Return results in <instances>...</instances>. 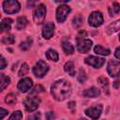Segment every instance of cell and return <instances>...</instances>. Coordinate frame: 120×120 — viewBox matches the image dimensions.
I'll list each match as a JSON object with an SVG mask.
<instances>
[{
  "mask_svg": "<svg viewBox=\"0 0 120 120\" xmlns=\"http://www.w3.org/2000/svg\"><path fill=\"white\" fill-rule=\"evenodd\" d=\"M51 92L54 99L58 101H63L67 98H68L71 94V85L69 82L66 80H58L56 81L51 88Z\"/></svg>",
  "mask_w": 120,
  "mask_h": 120,
  "instance_id": "6da1fadb",
  "label": "cell"
},
{
  "mask_svg": "<svg viewBox=\"0 0 120 120\" xmlns=\"http://www.w3.org/2000/svg\"><path fill=\"white\" fill-rule=\"evenodd\" d=\"M48 70H49V66L43 60H38L33 68V73L38 78L44 77L46 75V73L48 72Z\"/></svg>",
  "mask_w": 120,
  "mask_h": 120,
  "instance_id": "7a4b0ae2",
  "label": "cell"
},
{
  "mask_svg": "<svg viewBox=\"0 0 120 120\" xmlns=\"http://www.w3.org/2000/svg\"><path fill=\"white\" fill-rule=\"evenodd\" d=\"M46 17V7L43 4H39L36 7L33 12V19L36 23L41 24L45 21Z\"/></svg>",
  "mask_w": 120,
  "mask_h": 120,
  "instance_id": "3957f363",
  "label": "cell"
},
{
  "mask_svg": "<svg viewBox=\"0 0 120 120\" xmlns=\"http://www.w3.org/2000/svg\"><path fill=\"white\" fill-rule=\"evenodd\" d=\"M40 103V98H38L37 96H29L25 98V100L23 101V105L24 108L27 112H33L35 110L38 109V107L39 106Z\"/></svg>",
  "mask_w": 120,
  "mask_h": 120,
  "instance_id": "277c9868",
  "label": "cell"
},
{
  "mask_svg": "<svg viewBox=\"0 0 120 120\" xmlns=\"http://www.w3.org/2000/svg\"><path fill=\"white\" fill-rule=\"evenodd\" d=\"M3 9L8 14H13L21 9V5L16 0H7L3 2Z\"/></svg>",
  "mask_w": 120,
  "mask_h": 120,
  "instance_id": "5b68a950",
  "label": "cell"
},
{
  "mask_svg": "<svg viewBox=\"0 0 120 120\" xmlns=\"http://www.w3.org/2000/svg\"><path fill=\"white\" fill-rule=\"evenodd\" d=\"M102 105L101 104H97L93 107H90V108H87L85 111H84V113L90 117L91 119L93 120H98L99 118V116L101 115V112H102Z\"/></svg>",
  "mask_w": 120,
  "mask_h": 120,
  "instance_id": "8992f818",
  "label": "cell"
},
{
  "mask_svg": "<svg viewBox=\"0 0 120 120\" xmlns=\"http://www.w3.org/2000/svg\"><path fill=\"white\" fill-rule=\"evenodd\" d=\"M70 12V8L68 5H60L56 9V20L58 22H64Z\"/></svg>",
  "mask_w": 120,
  "mask_h": 120,
  "instance_id": "52a82bcc",
  "label": "cell"
},
{
  "mask_svg": "<svg viewBox=\"0 0 120 120\" xmlns=\"http://www.w3.org/2000/svg\"><path fill=\"white\" fill-rule=\"evenodd\" d=\"M103 22H104L103 16L99 11H93L88 18V23L93 27L100 26L103 23Z\"/></svg>",
  "mask_w": 120,
  "mask_h": 120,
  "instance_id": "ba28073f",
  "label": "cell"
},
{
  "mask_svg": "<svg viewBox=\"0 0 120 120\" xmlns=\"http://www.w3.org/2000/svg\"><path fill=\"white\" fill-rule=\"evenodd\" d=\"M107 72L111 77H117L120 75V61L110 60L107 64Z\"/></svg>",
  "mask_w": 120,
  "mask_h": 120,
  "instance_id": "9c48e42d",
  "label": "cell"
},
{
  "mask_svg": "<svg viewBox=\"0 0 120 120\" xmlns=\"http://www.w3.org/2000/svg\"><path fill=\"white\" fill-rule=\"evenodd\" d=\"M92 40L87 38H77V50L81 53L88 52L92 47Z\"/></svg>",
  "mask_w": 120,
  "mask_h": 120,
  "instance_id": "30bf717a",
  "label": "cell"
},
{
  "mask_svg": "<svg viewBox=\"0 0 120 120\" xmlns=\"http://www.w3.org/2000/svg\"><path fill=\"white\" fill-rule=\"evenodd\" d=\"M84 62L89 66H92V67H94L96 68H99L104 65L105 59L101 58V57H97V56L90 55V56H88V57H86L84 59Z\"/></svg>",
  "mask_w": 120,
  "mask_h": 120,
  "instance_id": "8fae6325",
  "label": "cell"
},
{
  "mask_svg": "<svg viewBox=\"0 0 120 120\" xmlns=\"http://www.w3.org/2000/svg\"><path fill=\"white\" fill-rule=\"evenodd\" d=\"M17 86H18V89H19L21 92L26 93V92H28V91L32 88V86H33V82H32V80H31L30 78H22V80L19 81Z\"/></svg>",
  "mask_w": 120,
  "mask_h": 120,
  "instance_id": "7c38bea8",
  "label": "cell"
},
{
  "mask_svg": "<svg viewBox=\"0 0 120 120\" xmlns=\"http://www.w3.org/2000/svg\"><path fill=\"white\" fill-rule=\"evenodd\" d=\"M54 33V23L53 22H48L43 26L42 29V37L46 39L51 38L53 36Z\"/></svg>",
  "mask_w": 120,
  "mask_h": 120,
  "instance_id": "4fadbf2b",
  "label": "cell"
},
{
  "mask_svg": "<svg viewBox=\"0 0 120 120\" xmlns=\"http://www.w3.org/2000/svg\"><path fill=\"white\" fill-rule=\"evenodd\" d=\"M100 95V90L97 87H91L82 92V96L85 98H96Z\"/></svg>",
  "mask_w": 120,
  "mask_h": 120,
  "instance_id": "5bb4252c",
  "label": "cell"
},
{
  "mask_svg": "<svg viewBox=\"0 0 120 120\" xmlns=\"http://www.w3.org/2000/svg\"><path fill=\"white\" fill-rule=\"evenodd\" d=\"M118 30H120V20L115 21L114 22L111 23L107 28H106V32L108 35H112L115 32H117Z\"/></svg>",
  "mask_w": 120,
  "mask_h": 120,
  "instance_id": "9a60e30c",
  "label": "cell"
},
{
  "mask_svg": "<svg viewBox=\"0 0 120 120\" xmlns=\"http://www.w3.org/2000/svg\"><path fill=\"white\" fill-rule=\"evenodd\" d=\"M11 24H12V20L9 18H5L2 20L1 22V31H9L11 28Z\"/></svg>",
  "mask_w": 120,
  "mask_h": 120,
  "instance_id": "2e32d148",
  "label": "cell"
},
{
  "mask_svg": "<svg viewBox=\"0 0 120 120\" xmlns=\"http://www.w3.org/2000/svg\"><path fill=\"white\" fill-rule=\"evenodd\" d=\"M62 48H63V51L66 54H72L74 52V47L68 41H63L62 42Z\"/></svg>",
  "mask_w": 120,
  "mask_h": 120,
  "instance_id": "e0dca14e",
  "label": "cell"
},
{
  "mask_svg": "<svg viewBox=\"0 0 120 120\" xmlns=\"http://www.w3.org/2000/svg\"><path fill=\"white\" fill-rule=\"evenodd\" d=\"M46 57L48 60L50 61H53V62H57L58 59H59V56H58V53L56 52V51L52 50V49H50L47 51L46 52Z\"/></svg>",
  "mask_w": 120,
  "mask_h": 120,
  "instance_id": "ac0fdd59",
  "label": "cell"
},
{
  "mask_svg": "<svg viewBox=\"0 0 120 120\" xmlns=\"http://www.w3.org/2000/svg\"><path fill=\"white\" fill-rule=\"evenodd\" d=\"M27 22H27V19L25 17H23V16L19 17L17 19V21H16V28L18 30H22V29H23L26 26Z\"/></svg>",
  "mask_w": 120,
  "mask_h": 120,
  "instance_id": "d6986e66",
  "label": "cell"
},
{
  "mask_svg": "<svg viewBox=\"0 0 120 120\" xmlns=\"http://www.w3.org/2000/svg\"><path fill=\"white\" fill-rule=\"evenodd\" d=\"M10 82L9 77L6 76L5 74H0V89L4 90Z\"/></svg>",
  "mask_w": 120,
  "mask_h": 120,
  "instance_id": "ffe728a7",
  "label": "cell"
},
{
  "mask_svg": "<svg viewBox=\"0 0 120 120\" xmlns=\"http://www.w3.org/2000/svg\"><path fill=\"white\" fill-rule=\"evenodd\" d=\"M94 51L97 54H101V55H109L111 53V51L109 49H105L101 45H97L94 48Z\"/></svg>",
  "mask_w": 120,
  "mask_h": 120,
  "instance_id": "44dd1931",
  "label": "cell"
},
{
  "mask_svg": "<svg viewBox=\"0 0 120 120\" xmlns=\"http://www.w3.org/2000/svg\"><path fill=\"white\" fill-rule=\"evenodd\" d=\"M64 69L70 76H74L75 75V69H74V64H73V62H71V61L67 62L65 64V66H64Z\"/></svg>",
  "mask_w": 120,
  "mask_h": 120,
  "instance_id": "7402d4cb",
  "label": "cell"
},
{
  "mask_svg": "<svg viewBox=\"0 0 120 120\" xmlns=\"http://www.w3.org/2000/svg\"><path fill=\"white\" fill-rule=\"evenodd\" d=\"M98 84L102 87L103 90H106L107 92H109V81H108L107 78L101 76V77H99V78L98 79Z\"/></svg>",
  "mask_w": 120,
  "mask_h": 120,
  "instance_id": "603a6c76",
  "label": "cell"
},
{
  "mask_svg": "<svg viewBox=\"0 0 120 120\" xmlns=\"http://www.w3.org/2000/svg\"><path fill=\"white\" fill-rule=\"evenodd\" d=\"M120 11V5L117 2H113L112 4V6L109 8V13L111 16H113L115 14H117Z\"/></svg>",
  "mask_w": 120,
  "mask_h": 120,
  "instance_id": "cb8c5ba5",
  "label": "cell"
},
{
  "mask_svg": "<svg viewBox=\"0 0 120 120\" xmlns=\"http://www.w3.org/2000/svg\"><path fill=\"white\" fill-rule=\"evenodd\" d=\"M82 22H83V18H82L81 15H77V16H75V17L73 18V20H72V24H73L74 27L79 28V27H81V26L82 25Z\"/></svg>",
  "mask_w": 120,
  "mask_h": 120,
  "instance_id": "d4e9b609",
  "label": "cell"
},
{
  "mask_svg": "<svg viewBox=\"0 0 120 120\" xmlns=\"http://www.w3.org/2000/svg\"><path fill=\"white\" fill-rule=\"evenodd\" d=\"M32 42H33L32 38H28L26 40L22 41V42L20 44V49H21V50H22V51H27V50H28V49L31 47V45H32Z\"/></svg>",
  "mask_w": 120,
  "mask_h": 120,
  "instance_id": "484cf974",
  "label": "cell"
},
{
  "mask_svg": "<svg viewBox=\"0 0 120 120\" xmlns=\"http://www.w3.org/2000/svg\"><path fill=\"white\" fill-rule=\"evenodd\" d=\"M5 101L6 103L9 104V105H13L16 103L17 101V98H16V96L14 94H8L6 96V98H5Z\"/></svg>",
  "mask_w": 120,
  "mask_h": 120,
  "instance_id": "4316f807",
  "label": "cell"
},
{
  "mask_svg": "<svg viewBox=\"0 0 120 120\" xmlns=\"http://www.w3.org/2000/svg\"><path fill=\"white\" fill-rule=\"evenodd\" d=\"M28 71H29L28 65H27L26 63H23V64L22 65V67L20 68V70H19V72H18V75H19V76H24V75H26V74L28 73Z\"/></svg>",
  "mask_w": 120,
  "mask_h": 120,
  "instance_id": "83f0119b",
  "label": "cell"
},
{
  "mask_svg": "<svg viewBox=\"0 0 120 120\" xmlns=\"http://www.w3.org/2000/svg\"><path fill=\"white\" fill-rule=\"evenodd\" d=\"M15 41V38L13 35H8L2 38V42L5 44H13Z\"/></svg>",
  "mask_w": 120,
  "mask_h": 120,
  "instance_id": "f1b7e54d",
  "label": "cell"
},
{
  "mask_svg": "<svg viewBox=\"0 0 120 120\" xmlns=\"http://www.w3.org/2000/svg\"><path fill=\"white\" fill-rule=\"evenodd\" d=\"M22 112L21 111H16L10 115L8 120H22Z\"/></svg>",
  "mask_w": 120,
  "mask_h": 120,
  "instance_id": "f546056e",
  "label": "cell"
},
{
  "mask_svg": "<svg viewBox=\"0 0 120 120\" xmlns=\"http://www.w3.org/2000/svg\"><path fill=\"white\" fill-rule=\"evenodd\" d=\"M86 74H85V71L83 69H80L79 72H78V76H77V79L80 82H84L86 81Z\"/></svg>",
  "mask_w": 120,
  "mask_h": 120,
  "instance_id": "4dcf8cb0",
  "label": "cell"
},
{
  "mask_svg": "<svg viewBox=\"0 0 120 120\" xmlns=\"http://www.w3.org/2000/svg\"><path fill=\"white\" fill-rule=\"evenodd\" d=\"M44 91H45V88H44L42 85H37V86H35V87L32 89V91L30 92V94H31V95H36V94L43 93Z\"/></svg>",
  "mask_w": 120,
  "mask_h": 120,
  "instance_id": "1f68e13d",
  "label": "cell"
},
{
  "mask_svg": "<svg viewBox=\"0 0 120 120\" xmlns=\"http://www.w3.org/2000/svg\"><path fill=\"white\" fill-rule=\"evenodd\" d=\"M40 119H41V114L38 112H35L33 114H30L27 117V120H40Z\"/></svg>",
  "mask_w": 120,
  "mask_h": 120,
  "instance_id": "d6a6232c",
  "label": "cell"
},
{
  "mask_svg": "<svg viewBox=\"0 0 120 120\" xmlns=\"http://www.w3.org/2000/svg\"><path fill=\"white\" fill-rule=\"evenodd\" d=\"M55 116H54V113L53 112H48L46 113V119L47 120H54Z\"/></svg>",
  "mask_w": 120,
  "mask_h": 120,
  "instance_id": "836d02e7",
  "label": "cell"
},
{
  "mask_svg": "<svg viewBox=\"0 0 120 120\" xmlns=\"http://www.w3.org/2000/svg\"><path fill=\"white\" fill-rule=\"evenodd\" d=\"M0 63H1L0 68L1 69H4L6 68V66H7V62H6V60H5V58L3 56H1V58H0Z\"/></svg>",
  "mask_w": 120,
  "mask_h": 120,
  "instance_id": "e575fe53",
  "label": "cell"
},
{
  "mask_svg": "<svg viewBox=\"0 0 120 120\" xmlns=\"http://www.w3.org/2000/svg\"><path fill=\"white\" fill-rule=\"evenodd\" d=\"M7 114H8V111L5 110L4 108H1L0 109V119L2 120L5 117V115H7Z\"/></svg>",
  "mask_w": 120,
  "mask_h": 120,
  "instance_id": "d590c367",
  "label": "cell"
},
{
  "mask_svg": "<svg viewBox=\"0 0 120 120\" xmlns=\"http://www.w3.org/2000/svg\"><path fill=\"white\" fill-rule=\"evenodd\" d=\"M114 56H115L116 58L120 59V46H119V47H117V48L115 49V52H114Z\"/></svg>",
  "mask_w": 120,
  "mask_h": 120,
  "instance_id": "8d00e7d4",
  "label": "cell"
},
{
  "mask_svg": "<svg viewBox=\"0 0 120 120\" xmlns=\"http://www.w3.org/2000/svg\"><path fill=\"white\" fill-rule=\"evenodd\" d=\"M75 105H76V103L74 102V101H70V102H68V107L69 108V109H74L75 108Z\"/></svg>",
  "mask_w": 120,
  "mask_h": 120,
  "instance_id": "74e56055",
  "label": "cell"
},
{
  "mask_svg": "<svg viewBox=\"0 0 120 120\" xmlns=\"http://www.w3.org/2000/svg\"><path fill=\"white\" fill-rule=\"evenodd\" d=\"M118 84H120L119 81H115V82H114V84H113V86H114L115 88H117V87H118Z\"/></svg>",
  "mask_w": 120,
  "mask_h": 120,
  "instance_id": "f35d334b",
  "label": "cell"
},
{
  "mask_svg": "<svg viewBox=\"0 0 120 120\" xmlns=\"http://www.w3.org/2000/svg\"><path fill=\"white\" fill-rule=\"evenodd\" d=\"M79 120H86L85 118H81V119H79Z\"/></svg>",
  "mask_w": 120,
  "mask_h": 120,
  "instance_id": "ab89813d",
  "label": "cell"
},
{
  "mask_svg": "<svg viewBox=\"0 0 120 120\" xmlns=\"http://www.w3.org/2000/svg\"><path fill=\"white\" fill-rule=\"evenodd\" d=\"M119 40H120V34H119Z\"/></svg>",
  "mask_w": 120,
  "mask_h": 120,
  "instance_id": "60d3db41",
  "label": "cell"
}]
</instances>
